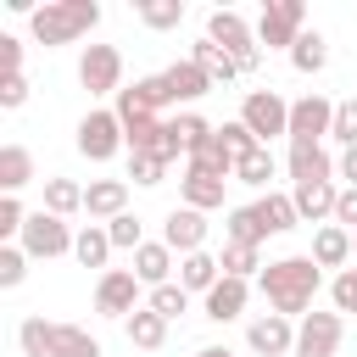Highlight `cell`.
I'll return each mask as SVG.
<instances>
[{
  "label": "cell",
  "instance_id": "c3c4849f",
  "mask_svg": "<svg viewBox=\"0 0 357 357\" xmlns=\"http://www.w3.org/2000/svg\"><path fill=\"white\" fill-rule=\"evenodd\" d=\"M22 73V39L17 33H0V78Z\"/></svg>",
  "mask_w": 357,
  "mask_h": 357
},
{
  "label": "cell",
  "instance_id": "cb8c5ba5",
  "mask_svg": "<svg viewBox=\"0 0 357 357\" xmlns=\"http://www.w3.org/2000/svg\"><path fill=\"white\" fill-rule=\"evenodd\" d=\"M312 262L340 273V268L351 262V229H340V223H318V229H312Z\"/></svg>",
  "mask_w": 357,
  "mask_h": 357
},
{
  "label": "cell",
  "instance_id": "4dcf8cb0",
  "mask_svg": "<svg viewBox=\"0 0 357 357\" xmlns=\"http://www.w3.org/2000/svg\"><path fill=\"white\" fill-rule=\"evenodd\" d=\"M167 134H173V139H178V151L190 156V151H201V145H206L218 128H212L201 112H173V117H167Z\"/></svg>",
  "mask_w": 357,
  "mask_h": 357
},
{
  "label": "cell",
  "instance_id": "b9f144b4",
  "mask_svg": "<svg viewBox=\"0 0 357 357\" xmlns=\"http://www.w3.org/2000/svg\"><path fill=\"white\" fill-rule=\"evenodd\" d=\"M22 223H28L22 195H0V240H6V245H17V240H22Z\"/></svg>",
  "mask_w": 357,
  "mask_h": 357
},
{
  "label": "cell",
  "instance_id": "816d5d0a",
  "mask_svg": "<svg viewBox=\"0 0 357 357\" xmlns=\"http://www.w3.org/2000/svg\"><path fill=\"white\" fill-rule=\"evenodd\" d=\"M195 357H234V351H229V346H201Z\"/></svg>",
  "mask_w": 357,
  "mask_h": 357
},
{
  "label": "cell",
  "instance_id": "4fadbf2b",
  "mask_svg": "<svg viewBox=\"0 0 357 357\" xmlns=\"http://www.w3.org/2000/svg\"><path fill=\"white\" fill-rule=\"evenodd\" d=\"M173 100H167V89H162V73H151V78H134V84H123V95H117V117L123 123H134V117H162Z\"/></svg>",
  "mask_w": 357,
  "mask_h": 357
},
{
  "label": "cell",
  "instance_id": "7402d4cb",
  "mask_svg": "<svg viewBox=\"0 0 357 357\" xmlns=\"http://www.w3.org/2000/svg\"><path fill=\"white\" fill-rule=\"evenodd\" d=\"M223 190H229V178H212V173H190V167H184V178H178V206L218 212V206H223Z\"/></svg>",
  "mask_w": 357,
  "mask_h": 357
},
{
  "label": "cell",
  "instance_id": "8d00e7d4",
  "mask_svg": "<svg viewBox=\"0 0 357 357\" xmlns=\"http://www.w3.org/2000/svg\"><path fill=\"white\" fill-rule=\"evenodd\" d=\"M167 167H173V162H167L162 151H128V178H134L139 190L162 184V178H167Z\"/></svg>",
  "mask_w": 357,
  "mask_h": 357
},
{
  "label": "cell",
  "instance_id": "9a60e30c",
  "mask_svg": "<svg viewBox=\"0 0 357 357\" xmlns=\"http://www.w3.org/2000/svg\"><path fill=\"white\" fill-rule=\"evenodd\" d=\"M245 301H251V279H234V273H223V279L201 296V307H206L212 324H234V318H245Z\"/></svg>",
  "mask_w": 357,
  "mask_h": 357
},
{
  "label": "cell",
  "instance_id": "4316f807",
  "mask_svg": "<svg viewBox=\"0 0 357 357\" xmlns=\"http://www.w3.org/2000/svg\"><path fill=\"white\" fill-rule=\"evenodd\" d=\"M218 279H223V262H218L212 251H190V257H178V284H184L190 296H206Z\"/></svg>",
  "mask_w": 357,
  "mask_h": 357
},
{
  "label": "cell",
  "instance_id": "484cf974",
  "mask_svg": "<svg viewBox=\"0 0 357 357\" xmlns=\"http://www.w3.org/2000/svg\"><path fill=\"white\" fill-rule=\"evenodd\" d=\"M112 251H117V245H112L106 223H84V229H78V240H73L78 268H100V273H106V268H112Z\"/></svg>",
  "mask_w": 357,
  "mask_h": 357
},
{
  "label": "cell",
  "instance_id": "5bb4252c",
  "mask_svg": "<svg viewBox=\"0 0 357 357\" xmlns=\"http://www.w3.org/2000/svg\"><path fill=\"white\" fill-rule=\"evenodd\" d=\"M162 245H173V257L206 251V212H195V206H173V212L162 218Z\"/></svg>",
  "mask_w": 357,
  "mask_h": 357
},
{
  "label": "cell",
  "instance_id": "7dc6e473",
  "mask_svg": "<svg viewBox=\"0 0 357 357\" xmlns=\"http://www.w3.org/2000/svg\"><path fill=\"white\" fill-rule=\"evenodd\" d=\"M28 95H33V89H28V73H11V78H0V106H6V112H17Z\"/></svg>",
  "mask_w": 357,
  "mask_h": 357
},
{
  "label": "cell",
  "instance_id": "44dd1931",
  "mask_svg": "<svg viewBox=\"0 0 357 357\" xmlns=\"http://www.w3.org/2000/svg\"><path fill=\"white\" fill-rule=\"evenodd\" d=\"M39 173H33V151L28 145H0V195H22L28 184H33Z\"/></svg>",
  "mask_w": 357,
  "mask_h": 357
},
{
  "label": "cell",
  "instance_id": "e575fe53",
  "mask_svg": "<svg viewBox=\"0 0 357 357\" xmlns=\"http://www.w3.org/2000/svg\"><path fill=\"white\" fill-rule=\"evenodd\" d=\"M218 262H223V273H234V279H251V273L268 268V262H262V245H240V240H223Z\"/></svg>",
  "mask_w": 357,
  "mask_h": 357
},
{
  "label": "cell",
  "instance_id": "f907efd6",
  "mask_svg": "<svg viewBox=\"0 0 357 357\" xmlns=\"http://www.w3.org/2000/svg\"><path fill=\"white\" fill-rule=\"evenodd\" d=\"M335 178H346V184H357V145L335 156Z\"/></svg>",
  "mask_w": 357,
  "mask_h": 357
},
{
  "label": "cell",
  "instance_id": "8992f818",
  "mask_svg": "<svg viewBox=\"0 0 357 357\" xmlns=\"http://www.w3.org/2000/svg\"><path fill=\"white\" fill-rule=\"evenodd\" d=\"M301 33H307V6H301V0H268V6H262V17H257V45L290 56V45H296Z\"/></svg>",
  "mask_w": 357,
  "mask_h": 357
},
{
  "label": "cell",
  "instance_id": "f546056e",
  "mask_svg": "<svg viewBox=\"0 0 357 357\" xmlns=\"http://www.w3.org/2000/svg\"><path fill=\"white\" fill-rule=\"evenodd\" d=\"M123 335H128V346H139V351H162V340H167V318L151 312V307H139V312L123 324Z\"/></svg>",
  "mask_w": 357,
  "mask_h": 357
},
{
  "label": "cell",
  "instance_id": "d590c367",
  "mask_svg": "<svg viewBox=\"0 0 357 357\" xmlns=\"http://www.w3.org/2000/svg\"><path fill=\"white\" fill-rule=\"evenodd\" d=\"M134 17L145 28H156V33H167V28L184 22V0H134Z\"/></svg>",
  "mask_w": 357,
  "mask_h": 357
},
{
  "label": "cell",
  "instance_id": "7c38bea8",
  "mask_svg": "<svg viewBox=\"0 0 357 357\" xmlns=\"http://www.w3.org/2000/svg\"><path fill=\"white\" fill-rule=\"evenodd\" d=\"M340 335H346L340 312H307L296 324V357H335L340 351Z\"/></svg>",
  "mask_w": 357,
  "mask_h": 357
},
{
  "label": "cell",
  "instance_id": "52a82bcc",
  "mask_svg": "<svg viewBox=\"0 0 357 357\" xmlns=\"http://www.w3.org/2000/svg\"><path fill=\"white\" fill-rule=\"evenodd\" d=\"M240 123L268 145L273 134H284L290 139V100L279 95V89H245V100H240Z\"/></svg>",
  "mask_w": 357,
  "mask_h": 357
},
{
  "label": "cell",
  "instance_id": "6da1fadb",
  "mask_svg": "<svg viewBox=\"0 0 357 357\" xmlns=\"http://www.w3.org/2000/svg\"><path fill=\"white\" fill-rule=\"evenodd\" d=\"M257 284H262V296H268L273 312H284V318L301 324L312 312V296L324 290V268L312 262V251H290V257H273L257 273Z\"/></svg>",
  "mask_w": 357,
  "mask_h": 357
},
{
  "label": "cell",
  "instance_id": "ab89813d",
  "mask_svg": "<svg viewBox=\"0 0 357 357\" xmlns=\"http://www.w3.org/2000/svg\"><path fill=\"white\" fill-rule=\"evenodd\" d=\"M223 234H229V240H240V245H262V240H268V229L257 223V212H251V206H234V212H229V223H223Z\"/></svg>",
  "mask_w": 357,
  "mask_h": 357
},
{
  "label": "cell",
  "instance_id": "8fae6325",
  "mask_svg": "<svg viewBox=\"0 0 357 357\" xmlns=\"http://www.w3.org/2000/svg\"><path fill=\"white\" fill-rule=\"evenodd\" d=\"M245 346L257 357H296V318L284 312H262L245 324Z\"/></svg>",
  "mask_w": 357,
  "mask_h": 357
},
{
  "label": "cell",
  "instance_id": "7a4b0ae2",
  "mask_svg": "<svg viewBox=\"0 0 357 357\" xmlns=\"http://www.w3.org/2000/svg\"><path fill=\"white\" fill-rule=\"evenodd\" d=\"M95 28H100V6H95V0H45V6L28 17V33H33V45H45V50L78 45V39H89Z\"/></svg>",
  "mask_w": 357,
  "mask_h": 357
},
{
  "label": "cell",
  "instance_id": "f1b7e54d",
  "mask_svg": "<svg viewBox=\"0 0 357 357\" xmlns=\"http://www.w3.org/2000/svg\"><path fill=\"white\" fill-rule=\"evenodd\" d=\"M290 67L301 73V78H312V73H324L329 67V39L318 33V28H307L296 45H290Z\"/></svg>",
  "mask_w": 357,
  "mask_h": 357
},
{
  "label": "cell",
  "instance_id": "83f0119b",
  "mask_svg": "<svg viewBox=\"0 0 357 357\" xmlns=\"http://www.w3.org/2000/svg\"><path fill=\"white\" fill-rule=\"evenodd\" d=\"M50 357H106L100 340L78 324H50Z\"/></svg>",
  "mask_w": 357,
  "mask_h": 357
},
{
  "label": "cell",
  "instance_id": "836d02e7",
  "mask_svg": "<svg viewBox=\"0 0 357 357\" xmlns=\"http://www.w3.org/2000/svg\"><path fill=\"white\" fill-rule=\"evenodd\" d=\"M45 212H56V218H73V212H84V184L78 178H45Z\"/></svg>",
  "mask_w": 357,
  "mask_h": 357
},
{
  "label": "cell",
  "instance_id": "ee69618b",
  "mask_svg": "<svg viewBox=\"0 0 357 357\" xmlns=\"http://www.w3.org/2000/svg\"><path fill=\"white\" fill-rule=\"evenodd\" d=\"M106 234H112V245H117V251H139V245H145V229H139V218H134V212L112 218V223H106Z\"/></svg>",
  "mask_w": 357,
  "mask_h": 357
},
{
  "label": "cell",
  "instance_id": "74e56055",
  "mask_svg": "<svg viewBox=\"0 0 357 357\" xmlns=\"http://www.w3.org/2000/svg\"><path fill=\"white\" fill-rule=\"evenodd\" d=\"M17 346H22V357H50V318L28 312L17 324Z\"/></svg>",
  "mask_w": 357,
  "mask_h": 357
},
{
  "label": "cell",
  "instance_id": "bcb514c9",
  "mask_svg": "<svg viewBox=\"0 0 357 357\" xmlns=\"http://www.w3.org/2000/svg\"><path fill=\"white\" fill-rule=\"evenodd\" d=\"M329 301H335V312H357V268H340L329 279Z\"/></svg>",
  "mask_w": 357,
  "mask_h": 357
},
{
  "label": "cell",
  "instance_id": "2e32d148",
  "mask_svg": "<svg viewBox=\"0 0 357 357\" xmlns=\"http://www.w3.org/2000/svg\"><path fill=\"white\" fill-rule=\"evenodd\" d=\"M84 212L89 223H112L128 212V178H89L84 184Z\"/></svg>",
  "mask_w": 357,
  "mask_h": 357
},
{
  "label": "cell",
  "instance_id": "ffe728a7",
  "mask_svg": "<svg viewBox=\"0 0 357 357\" xmlns=\"http://www.w3.org/2000/svg\"><path fill=\"white\" fill-rule=\"evenodd\" d=\"M284 167H290V184H312V178H335V156H329V145H290V156H284Z\"/></svg>",
  "mask_w": 357,
  "mask_h": 357
},
{
  "label": "cell",
  "instance_id": "1f68e13d",
  "mask_svg": "<svg viewBox=\"0 0 357 357\" xmlns=\"http://www.w3.org/2000/svg\"><path fill=\"white\" fill-rule=\"evenodd\" d=\"M273 173H279V162H273V151H268V145H257L251 156H240V162H234V178H240V184H251L257 195H268Z\"/></svg>",
  "mask_w": 357,
  "mask_h": 357
},
{
  "label": "cell",
  "instance_id": "d4e9b609",
  "mask_svg": "<svg viewBox=\"0 0 357 357\" xmlns=\"http://www.w3.org/2000/svg\"><path fill=\"white\" fill-rule=\"evenodd\" d=\"M190 61H195V67H201V73H206L212 84H234V78H240V61H234V56H229L223 45H212L206 33H201V39L190 45Z\"/></svg>",
  "mask_w": 357,
  "mask_h": 357
},
{
  "label": "cell",
  "instance_id": "30bf717a",
  "mask_svg": "<svg viewBox=\"0 0 357 357\" xmlns=\"http://www.w3.org/2000/svg\"><path fill=\"white\" fill-rule=\"evenodd\" d=\"M78 84L89 95H123V50L117 45H84L78 56Z\"/></svg>",
  "mask_w": 357,
  "mask_h": 357
},
{
  "label": "cell",
  "instance_id": "603a6c76",
  "mask_svg": "<svg viewBox=\"0 0 357 357\" xmlns=\"http://www.w3.org/2000/svg\"><path fill=\"white\" fill-rule=\"evenodd\" d=\"M251 212H257V223H262L268 234H290V229L301 223V212H296L290 190H268V195H257V201H251Z\"/></svg>",
  "mask_w": 357,
  "mask_h": 357
},
{
  "label": "cell",
  "instance_id": "ba28073f",
  "mask_svg": "<svg viewBox=\"0 0 357 357\" xmlns=\"http://www.w3.org/2000/svg\"><path fill=\"white\" fill-rule=\"evenodd\" d=\"M335 106H340V100H329V95H318V89L296 95V100H290V145H324L329 128H335Z\"/></svg>",
  "mask_w": 357,
  "mask_h": 357
},
{
  "label": "cell",
  "instance_id": "f5cc1de1",
  "mask_svg": "<svg viewBox=\"0 0 357 357\" xmlns=\"http://www.w3.org/2000/svg\"><path fill=\"white\" fill-rule=\"evenodd\" d=\"M351 257H357V229H351Z\"/></svg>",
  "mask_w": 357,
  "mask_h": 357
},
{
  "label": "cell",
  "instance_id": "60d3db41",
  "mask_svg": "<svg viewBox=\"0 0 357 357\" xmlns=\"http://www.w3.org/2000/svg\"><path fill=\"white\" fill-rule=\"evenodd\" d=\"M218 139H223V151H229L234 162H240V156H251V151L262 145V139H257V134H251V128H245L240 117H229V123H218Z\"/></svg>",
  "mask_w": 357,
  "mask_h": 357
},
{
  "label": "cell",
  "instance_id": "f6af8a7d",
  "mask_svg": "<svg viewBox=\"0 0 357 357\" xmlns=\"http://www.w3.org/2000/svg\"><path fill=\"white\" fill-rule=\"evenodd\" d=\"M329 139H335L340 151H351V145H357V95L335 106V128H329Z\"/></svg>",
  "mask_w": 357,
  "mask_h": 357
},
{
  "label": "cell",
  "instance_id": "9c48e42d",
  "mask_svg": "<svg viewBox=\"0 0 357 357\" xmlns=\"http://www.w3.org/2000/svg\"><path fill=\"white\" fill-rule=\"evenodd\" d=\"M139 279H134V268H106L100 279H95V312L100 318H117V324H128L145 301H139Z\"/></svg>",
  "mask_w": 357,
  "mask_h": 357
},
{
  "label": "cell",
  "instance_id": "7bdbcfd3",
  "mask_svg": "<svg viewBox=\"0 0 357 357\" xmlns=\"http://www.w3.org/2000/svg\"><path fill=\"white\" fill-rule=\"evenodd\" d=\"M28 262H33V257H28L22 245H0V290H17V284L28 279Z\"/></svg>",
  "mask_w": 357,
  "mask_h": 357
},
{
  "label": "cell",
  "instance_id": "277c9868",
  "mask_svg": "<svg viewBox=\"0 0 357 357\" xmlns=\"http://www.w3.org/2000/svg\"><path fill=\"white\" fill-rule=\"evenodd\" d=\"M73 240H78V229L67 223V218H56V212H45V206H33L28 212V223H22V251L33 257V262H50V257H73Z\"/></svg>",
  "mask_w": 357,
  "mask_h": 357
},
{
  "label": "cell",
  "instance_id": "3957f363",
  "mask_svg": "<svg viewBox=\"0 0 357 357\" xmlns=\"http://www.w3.org/2000/svg\"><path fill=\"white\" fill-rule=\"evenodd\" d=\"M206 39H212V45H223V50L240 61V73H257V61H262V45H257V28H251L240 11H229V6L206 11Z\"/></svg>",
  "mask_w": 357,
  "mask_h": 357
},
{
  "label": "cell",
  "instance_id": "5b68a950",
  "mask_svg": "<svg viewBox=\"0 0 357 357\" xmlns=\"http://www.w3.org/2000/svg\"><path fill=\"white\" fill-rule=\"evenodd\" d=\"M73 145H78V156H89V162H112L117 151H128V139H123V117H117L112 106L84 112V117H78Z\"/></svg>",
  "mask_w": 357,
  "mask_h": 357
},
{
  "label": "cell",
  "instance_id": "f35d334b",
  "mask_svg": "<svg viewBox=\"0 0 357 357\" xmlns=\"http://www.w3.org/2000/svg\"><path fill=\"white\" fill-rule=\"evenodd\" d=\"M145 307H151V312H162V318L173 324L178 312H190V290H184L178 279H173V284H156V290L145 296Z\"/></svg>",
  "mask_w": 357,
  "mask_h": 357
},
{
  "label": "cell",
  "instance_id": "681fc988",
  "mask_svg": "<svg viewBox=\"0 0 357 357\" xmlns=\"http://www.w3.org/2000/svg\"><path fill=\"white\" fill-rule=\"evenodd\" d=\"M335 223H340V229H357V184H340V201H335Z\"/></svg>",
  "mask_w": 357,
  "mask_h": 357
},
{
  "label": "cell",
  "instance_id": "d6986e66",
  "mask_svg": "<svg viewBox=\"0 0 357 357\" xmlns=\"http://www.w3.org/2000/svg\"><path fill=\"white\" fill-rule=\"evenodd\" d=\"M173 268H178V257H173V245H162V240H145V245L134 251V279H139L145 290L173 284Z\"/></svg>",
  "mask_w": 357,
  "mask_h": 357
},
{
  "label": "cell",
  "instance_id": "ac0fdd59",
  "mask_svg": "<svg viewBox=\"0 0 357 357\" xmlns=\"http://www.w3.org/2000/svg\"><path fill=\"white\" fill-rule=\"evenodd\" d=\"M162 89H167V100H173V106H190V100H201V95H206V89H218V84H212L190 56H184V61H167V67H162Z\"/></svg>",
  "mask_w": 357,
  "mask_h": 357
},
{
  "label": "cell",
  "instance_id": "d6a6232c",
  "mask_svg": "<svg viewBox=\"0 0 357 357\" xmlns=\"http://www.w3.org/2000/svg\"><path fill=\"white\" fill-rule=\"evenodd\" d=\"M184 167H190V173H212V178H234V156L223 151V139H218V134H212L201 151H190V156H184Z\"/></svg>",
  "mask_w": 357,
  "mask_h": 357
},
{
  "label": "cell",
  "instance_id": "e0dca14e",
  "mask_svg": "<svg viewBox=\"0 0 357 357\" xmlns=\"http://www.w3.org/2000/svg\"><path fill=\"white\" fill-rule=\"evenodd\" d=\"M290 201L301 212V223H335V201H340V184L335 178H312V184H290Z\"/></svg>",
  "mask_w": 357,
  "mask_h": 357
}]
</instances>
